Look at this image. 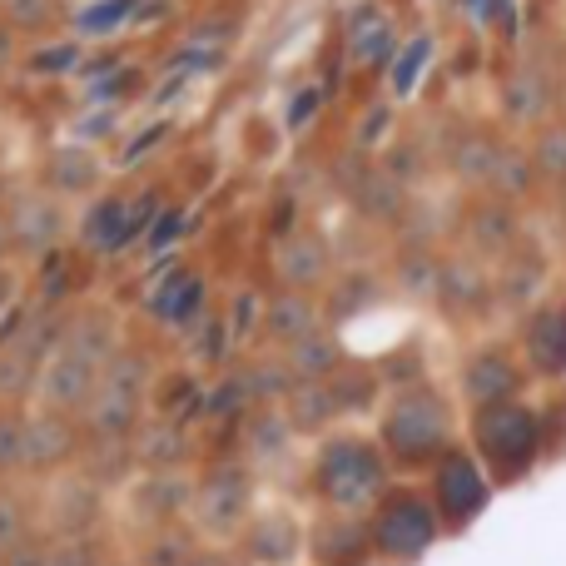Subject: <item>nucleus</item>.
Returning <instances> with one entry per match:
<instances>
[{
  "instance_id": "1",
  "label": "nucleus",
  "mask_w": 566,
  "mask_h": 566,
  "mask_svg": "<svg viewBox=\"0 0 566 566\" xmlns=\"http://www.w3.org/2000/svg\"><path fill=\"white\" fill-rule=\"evenodd\" d=\"M477 437L487 447V457L497 462V472H522L537 452V423L527 408H487Z\"/></svg>"
},
{
  "instance_id": "3",
  "label": "nucleus",
  "mask_w": 566,
  "mask_h": 566,
  "mask_svg": "<svg viewBox=\"0 0 566 566\" xmlns=\"http://www.w3.org/2000/svg\"><path fill=\"white\" fill-rule=\"evenodd\" d=\"M437 487H442V507H447V517H472V512L487 502V487H482V477H477V467H472L467 457H447Z\"/></svg>"
},
{
  "instance_id": "2",
  "label": "nucleus",
  "mask_w": 566,
  "mask_h": 566,
  "mask_svg": "<svg viewBox=\"0 0 566 566\" xmlns=\"http://www.w3.org/2000/svg\"><path fill=\"white\" fill-rule=\"evenodd\" d=\"M427 537H432V517H427L423 502H393L388 512H383V522H378V542L388 547V552H403V557H413V552H423Z\"/></svg>"
},
{
  "instance_id": "4",
  "label": "nucleus",
  "mask_w": 566,
  "mask_h": 566,
  "mask_svg": "<svg viewBox=\"0 0 566 566\" xmlns=\"http://www.w3.org/2000/svg\"><path fill=\"white\" fill-rule=\"evenodd\" d=\"M532 358H537L547 373H562L566 368V318L562 313H547V318L532 328Z\"/></svg>"
}]
</instances>
